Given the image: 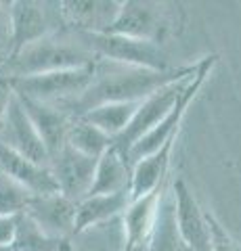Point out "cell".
Segmentation results:
<instances>
[{"label":"cell","instance_id":"obj_18","mask_svg":"<svg viewBox=\"0 0 241 251\" xmlns=\"http://www.w3.org/2000/svg\"><path fill=\"white\" fill-rule=\"evenodd\" d=\"M130 205V193L118 195H95L84 197L76 203V232H82L92 226L105 224L113 218H120Z\"/></svg>","mask_w":241,"mask_h":251},{"label":"cell","instance_id":"obj_29","mask_svg":"<svg viewBox=\"0 0 241 251\" xmlns=\"http://www.w3.org/2000/svg\"><path fill=\"white\" fill-rule=\"evenodd\" d=\"M122 251H147V243H126Z\"/></svg>","mask_w":241,"mask_h":251},{"label":"cell","instance_id":"obj_25","mask_svg":"<svg viewBox=\"0 0 241 251\" xmlns=\"http://www.w3.org/2000/svg\"><path fill=\"white\" fill-rule=\"evenodd\" d=\"M206 226H208V251H241V245L210 211H206Z\"/></svg>","mask_w":241,"mask_h":251},{"label":"cell","instance_id":"obj_12","mask_svg":"<svg viewBox=\"0 0 241 251\" xmlns=\"http://www.w3.org/2000/svg\"><path fill=\"white\" fill-rule=\"evenodd\" d=\"M174 195V216L178 232L185 241L189 251H208V226H206V211L199 207L197 199L193 197L191 188L187 186L183 178H176L172 184Z\"/></svg>","mask_w":241,"mask_h":251},{"label":"cell","instance_id":"obj_8","mask_svg":"<svg viewBox=\"0 0 241 251\" xmlns=\"http://www.w3.org/2000/svg\"><path fill=\"white\" fill-rule=\"evenodd\" d=\"M170 23L172 21H170L164 4L128 0V2H122L113 25L105 34H118V36L138 38V40H151L161 44L164 36L172 27Z\"/></svg>","mask_w":241,"mask_h":251},{"label":"cell","instance_id":"obj_15","mask_svg":"<svg viewBox=\"0 0 241 251\" xmlns=\"http://www.w3.org/2000/svg\"><path fill=\"white\" fill-rule=\"evenodd\" d=\"M0 172H2L4 176H9L13 182L23 186L29 195H34V197L59 193L57 182H55V178H53L49 166L36 163L2 145H0Z\"/></svg>","mask_w":241,"mask_h":251},{"label":"cell","instance_id":"obj_11","mask_svg":"<svg viewBox=\"0 0 241 251\" xmlns=\"http://www.w3.org/2000/svg\"><path fill=\"white\" fill-rule=\"evenodd\" d=\"M23 216H27L44 234L61 241H72L76 232V203L61 193L32 197Z\"/></svg>","mask_w":241,"mask_h":251},{"label":"cell","instance_id":"obj_17","mask_svg":"<svg viewBox=\"0 0 241 251\" xmlns=\"http://www.w3.org/2000/svg\"><path fill=\"white\" fill-rule=\"evenodd\" d=\"M147 251H189L176 226L174 195L168 182L164 186V191H161L158 214H155L151 232L147 237Z\"/></svg>","mask_w":241,"mask_h":251},{"label":"cell","instance_id":"obj_4","mask_svg":"<svg viewBox=\"0 0 241 251\" xmlns=\"http://www.w3.org/2000/svg\"><path fill=\"white\" fill-rule=\"evenodd\" d=\"M97 65V63H95ZM95 65L80 69H65V72L38 74L27 77H15L11 88L23 99L36 100L46 105H65L78 99L95 80Z\"/></svg>","mask_w":241,"mask_h":251},{"label":"cell","instance_id":"obj_20","mask_svg":"<svg viewBox=\"0 0 241 251\" xmlns=\"http://www.w3.org/2000/svg\"><path fill=\"white\" fill-rule=\"evenodd\" d=\"M124 247H126V234L122 216L78 232L72 239V251H122Z\"/></svg>","mask_w":241,"mask_h":251},{"label":"cell","instance_id":"obj_5","mask_svg":"<svg viewBox=\"0 0 241 251\" xmlns=\"http://www.w3.org/2000/svg\"><path fill=\"white\" fill-rule=\"evenodd\" d=\"M214 63H216V54L201 59L197 63V69H195V74H193L189 86H187L185 92L181 94V99L176 100V105L170 109V113L158 126H155L153 130L147 132V134L128 151L126 159H128L130 166H134L136 161H141V159H145V157L153 155L155 151H160L168 140H172V138L178 136V128H181V124H183L185 115H187V109H189V105L193 103V99H195L197 92L201 90L206 77L210 75V72H212Z\"/></svg>","mask_w":241,"mask_h":251},{"label":"cell","instance_id":"obj_6","mask_svg":"<svg viewBox=\"0 0 241 251\" xmlns=\"http://www.w3.org/2000/svg\"><path fill=\"white\" fill-rule=\"evenodd\" d=\"M195 69H193L191 74L178 77V80H174V82L161 86L160 90H155L147 99H143L141 103H138L134 115H132L130 124L124 128L122 134H118L113 138V149H118V151L126 157L130 149L170 113V109L176 105V100L181 99V94L185 92L187 86H189Z\"/></svg>","mask_w":241,"mask_h":251},{"label":"cell","instance_id":"obj_9","mask_svg":"<svg viewBox=\"0 0 241 251\" xmlns=\"http://www.w3.org/2000/svg\"><path fill=\"white\" fill-rule=\"evenodd\" d=\"M97 161L99 159L95 157L82 155L72 147L63 145L49 161V170L57 182V191L74 203L82 201L90 191Z\"/></svg>","mask_w":241,"mask_h":251},{"label":"cell","instance_id":"obj_14","mask_svg":"<svg viewBox=\"0 0 241 251\" xmlns=\"http://www.w3.org/2000/svg\"><path fill=\"white\" fill-rule=\"evenodd\" d=\"M122 2L115 0H78L61 2L65 27L82 34H105L113 25Z\"/></svg>","mask_w":241,"mask_h":251},{"label":"cell","instance_id":"obj_21","mask_svg":"<svg viewBox=\"0 0 241 251\" xmlns=\"http://www.w3.org/2000/svg\"><path fill=\"white\" fill-rule=\"evenodd\" d=\"M136 107H138V103H105V105H99L95 109H90V111H86L84 115H80V120L95 126V128L105 132V134L113 140L118 134H122L124 128L130 124Z\"/></svg>","mask_w":241,"mask_h":251},{"label":"cell","instance_id":"obj_24","mask_svg":"<svg viewBox=\"0 0 241 251\" xmlns=\"http://www.w3.org/2000/svg\"><path fill=\"white\" fill-rule=\"evenodd\" d=\"M34 195H29L26 188L13 182L9 176L0 172V216H19L26 211L27 203Z\"/></svg>","mask_w":241,"mask_h":251},{"label":"cell","instance_id":"obj_30","mask_svg":"<svg viewBox=\"0 0 241 251\" xmlns=\"http://www.w3.org/2000/svg\"><path fill=\"white\" fill-rule=\"evenodd\" d=\"M0 251H15L13 247H0Z\"/></svg>","mask_w":241,"mask_h":251},{"label":"cell","instance_id":"obj_22","mask_svg":"<svg viewBox=\"0 0 241 251\" xmlns=\"http://www.w3.org/2000/svg\"><path fill=\"white\" fill-rule=\"evenodd\" d=\"M65 145L72 147L74 151L82 153V155H88V157H95L99 159L107 149L113 147V140L101 132L95 126H90L88 122L76 117L69 126V132H67V138H65Z\"/></svg>","mask_w":241,"mask_h":251},{"label":"cell","instance_id":"obj_13","mask_svg":"<svg viewBox=\"0 0 241 251\" xmlns=\"http://www.w3.org/2000/svg\"><path fill=\"white\" fill-rule=\"evenodd\" d=\"M15 97L19 99L21 107L26 109L29 122H32L38 136L44 143L46 151H49V157H53L65 145V138H67V132H69V126H72L74 117L59 105L36 103V100L23 99L19 94H15Z\"/></svg>","mask_w":241,"mask_h":251},{"label":"cell","instance_id":"obj_28","mask_svg":"<svg viewBox=\"0 0 241 251\" xmlns=\"http://www.w3.org/2000/svg\"><path fill=\"white\" fill-rule=\"evenodd\" d=\"M13 88H11V82L6 80V77H0V120H2V115L6 111V107H9L11 99H13Z\"/></svg>","mask_w":241,"mask_h":251},{"label":"cell","instance_id":"obj_19","mask_svg":"<svg viewBox=\"0 0 241 251\" xmlns=\"http://www.w3.org/2000/svg\"><path fill=\"white\" fill-rule=\"evenodd\" d=\"M166 182L158 191L145 195L141 199L130 201V205L122 214V226H124V234H126V243H147V237L151 232L155 214H158V203H160Z\"/></svg>","mask_w":241,"mask_h":251},{"label":"cell","instance_id":"obj_23","mask_svg":"<svg viewBox=\"0 0 241 251\" xmlns=\"http://www.w3.org/2000/svg\"><path fill=\"white\" fill-rule=\"evenodd\" d=\"M13 249L15 251H72V241L49 237L27 216L19 214Z\"/></svg>","mask_w":241,"mask_h":251},{"label":"cell","instance_id":"obj_26","mask_svg":"<svg viewBox=\"0 0 241 251\" xmlns=\"http://www.w3.org/2000/svg\"><path fill=\"white\" fill-rule=\"evenodd\" d=\"M11 2H0V67L13 54V29H11Z\"/></svg>","mask_w":241,"mask_h":251},{"label":"cell","instance_id":"obj_10","mask_svg":"<svg viewBox=\"0 0 241 251\" xmlns=\"http://www.w3.org/2000/svg\"><path fill=\"white\" fill-rule=\"evenodd\" d=\"M0 145L11 149V151L19 153L27 159H32L42 166H49L51 157L46 151L44 143L38 136L36 128L29 122V117L26 113V109L21 107L19 99L13 94L9 107L0 120Z\"/></svg>","mask_w":241,"mask_h":251},{"label":"cell","instance_id":"obj_3","mask_svg":"<svg viewBox=\"0 0 241 251\" xmlns=\"http://www.w3.org/2000/svg\"><path fill=\"white\" fill-rule=\"evenodd\" d=\"M82 38L90 46V50L97 54L99 61H113L120 65L151 69V72H172V69H176L166 49L160 42L138 40V38L118 34H82Z\"/></svg>","mask_w":241,"mask_h":251},{"label":"cell","instance_id":"obj_1","mask_svg":"<svg viewBox=\"0 0 241 251\" xmlns=\"http://www.w3.org/2000/svg\"><path fill=\"white\" fill-rule=\"evenodd\" d=\"M195 67L197 65H185L172 69V72H151V69L120 65L113 61H97L92 84L78 99L59 107L65 109L76 120L105 103H141L161 86L191 74Z\"/></svg>","mask_w":241,"mask_h":251},{"label":"cell","instance_id":"obj_16","mask_svg":"<svg viewBox=\"0 0 241 251\" xmlns=\"http://www.w3.org/2000/svg\"><path fill=\"white\" fill-rule=\"evenodd\" d=\"M130 180H132V166L118 149L111 147L99 157L95 178H92L86 197L130 193Z\"/></svg>","mask_w":241,"mask_h":251},{"label":"cell","instance_id":"obj_27","mask_svg":"<svg viewBox=\"0 0 241 251\" xmlns=\"http://www.w3.org/2000/svg\"><path fill=\"white\" fill-rule=\"evenodd\" d=\"M19 216H0V247H13Z\"/></svg>","mask_w":241,"mask_h":251},{"label":"cell","instance_id":"obj_2","mask_svg":"<svg viewBox=\"0 0 241 251\" xmlns=\"http://www.w3.org/2000/svg\"><path fill=\"white\" fill-rule=\"evenodd\" d=\"M97 61V54L84 42L80 31L61 27L13 52L9 61L0 67V77L15 80V77H27L38 74L80 69L95 65Z\"/></svg>","mask_w":241,"mask_h":251},{"label":"cell","instance_id":"obj_7","mask_svg":"<svg viewBox=\"0 0 241 251\" xmlns=\"http://www.w3.org/2000/svg\"><path fill=\"white\" fill-rule=\"evenodd\" d=\"M49 6L51 2H38V0H15L11 2L9 13L13 29V52L65 27L61 2H55V9H49Z\"/></svg>","mask_w":241,"mask_h":251}]
</instances>
